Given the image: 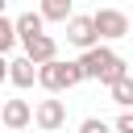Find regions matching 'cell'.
Masks as SVG:
<instances>
[{
	"label": "cell",
	"instance_id": "obj_1",
	"mask_svg": "<svg viewBox=\"0 0 133 133\" xmlns=\"http://www.w3.org/2000/svg\"><path fill=\"white\" fill-rule=\"evenodd\" d=\"M79 71H83V79H100V83H116V79H129V66H125V58L116 54V50H108V46H91V50H83L79 58Z\"/></svg>",
	"mask_w": 133,
	"mask_h": 133
},
{
	"label": "cell",
	"instance_id": "obj_2",
	"mask_svg": "<svg viewBox=\"0 0 133 133\" xmlns=\"http://www.w3.org/2000/svg\"><path fill=\"white\" fill-rule=\"evenodd\" d=\"M37 83H42L46 91H66V87L83 83V71H79V62L50 58V62H42V66H37Z\"/></svg>",
	"mask_w": 133,
	"mask_h": 133
},
{
	"label": "cell",
	"instance_id": "obj_10",
	"mask_svg": "<svg viewBox=\"0 0 133 133\" xmlns=\"http://www.w3.org/2000/svg\"><path fill=\"white\" fill-rule=\"evenodd\" d=\"M71 4H75V0H42L37 17H42V21H66V17H71Z\"/></svg>",
	"mask_w": 133,
	"mask_h": 133
},
{
	"label": "cell",
	"instance_id": "obj_11",
	"mask_svg": "<svg viewBox=\"0 0 133 133\" xmlns=\"http://www.w3.org/2000/svg\"><path fill=\"white\" fill-rule=\"evenodd\" d=\"M112 104H121V108L133 104V79H116L112 83Z\"/></svg>",
	"mask_w": 133,
	"mask_h": 133
},
{
	"label": "cell",
	"instance_id": "obj_17",
	"mask_svg": "<svg viewBox=\"0 0 133 133\" xmlns=\"http://www.w3.org/2000/svg\"><path fill=\"white\" fill-rule=\"evenodd\" d=\"M21 133H29V129H21Z\"/></svg>",
	"mask_w": 133,
	"mask_h": 133
},
{
	"label": "cell",
	"instance_id": "obj_3",
	"mask_svg": "<svg viewBox=\"0 0 133 133\" xmlns=\"http://www.w3.org/2000/svg\"><path fill=\"white\" fill-rule=\"evenodd\" d=\"M91 29H96V37L116 42V37L129 33V17H125L121 8H100V12H91Z\"/></svg>",
	"mask_w": 133,
	"mask_h": 133
},
{
	"label": "cell",
	"instance_id": "obj_8",
	"mask_svg": "<svg viewBox=\"0 0 133 133\" xmlns=\"http://www.w3.org/2000/svg\"><path fill=\"white\" fill-rule=\"evenodd\" d=\"M8 83H17V87H33V83H37V66H33L29 58H12V62H8Z\"/></svg>",
	"mask_w": 133,
	"mask_h": 133
},
{
	"label": "cell",
	"instance_id": "obj_12",
	"mask_svg": "<svg viewBox=\"0 0 133 133\" xmlns=\"http://www.w3.org/2000/svg\"><path fill=\"white\" fill-rule=\"evenodd\" d=\"M12 46H17V33H12V21H8L4 12H0V58H4V54H8Z\"/></svg>",
	"mask_w": 133,
	"mask_h": 133
},
{
	"label": "cell",
	"instance_id": "obj_13",
	"mask_svg": "<svg viewBox=\"0 0 133 133\" xmlns=\"http://www.w3.org/2000/svg\"><path fill=\"white\" fill-rule=\"evenodd\" d=\"M79 133H112V129H108V121H100V116H87V121L79 125Z\"/></svg>",
	"mask_w": 133,
	"mask_h": 133
},
{
	"label": "cell",
	"instance_id": "obj_7",
	"mask_svg": "<svg viewBox=\"0 0 133 133\" xmlns=\"http://www.w3.org/2000/svg\"><path fill=\"white\" fill-rule=\"evenodd\" d=\"M66 42L79 46V50L100 46V37H96V29H91V17H66Z\"/></svg>",
	"mask_w": 133,
	"mask_h": 133
},
{
	"label": "cell",
	"instance_id": "obj_16",
	"mask_svg": "<svg viewBox=\"0 0 133 133\" xmlns=\"http://www.w3.org/2000/svg\"><path fill=\"white\" fill-rule=\"evenodd\" d=\"M4 4H8V0H0V12H4Z\"/></svg>",
	"mask_w": 133,
	"mask_h": 133
},
{
	"label": "cell",
	"instance_id": "obj_5",
	"mask_svg": "<svg viewBox=\"0 0 133 133\" xmlns=\"http://www.w3.org/2000/svg\"><path fill=\"white\" fill-rule=\"evenodd\" d=\"M21 58H29L33 66H42V62H50V58H58V42L50 37V33H33V37H21Z\"/></svg>",
	"mask_w": 133,
	"mask_h": 133
},
{
	"label": "cell",
	"instance_id": "obj_14",
	"mask_svg": "<svg viewBox=\"0 0 133 133\" xmlns=\"http://www.w3.org/2000/svg\"><path fill=\"white\" fill-rule=\"evenodd\" d=\"M112 129H116V133H133V112H121Z\"/></svg>",
	"mask_w": 133,
	"mask_h": 133
},
{
	"label": "cell",
	"instance_id": "obj_4",
	"mask_svg": "<svg viewBox=\"0 0 133 133\" xmlns=\"http://www.w3.org/2000/svg\"><path fill=\"white\" fill-rule=\"evenodd\" d=\"M29 125H37L42 133L62 129V125H66V104H62V100H37V108H33V121H29Z\"/></svg>",
	"mask_w": 133,
	"mask_h": 133
},
{
	"label": "cell",
	"instance_id": "obj_6",
	"mask_svg": "<svg viewBox=\"0 0 133 133\" xmlns=\"http://www.w3.org/2000/svg\"><path fill=\"white\" fill-rule=\"evenodd\" d=\"M29 121H33V108H29V100H4V104H0V125H4L8 133H21V129H29Z\"/></svg>",
	"mask_w": 133,
	"mask_h": 133
},
{
	"label": "cell",
	"instance_id": "obj_9",
	"mask_svg": "<svg viewBox=\"0 0 133 133\" xmlns=\"http://www.w3.org/2000/svg\"><path fill=\"white\" fill-rule=\"evenodd\" d=\"M12 33H17V42H21V37H33V33H46V21L29 8V12H21V17L12 21Z\"/></svg>",
	"mask_w": 133,
	"mask_h": 133
},
{
	"label": "cell",
	"instance_id": "obj_15",
	"mask_svg": "<svg viewBox=\"0 0 133 133\" xmlns=\"http://www.w3.org/2000/svg\"><path fill=\"white\" fill-rule=\"evenodd\" d=\"M8 79V58H0V83Z\"/></svg>",
	"mask_w": 133,
	"mask_h": 133
}]
</instances>
